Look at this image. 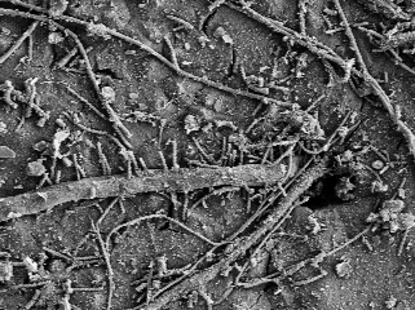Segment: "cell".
<instances>
[{"label":"cell","instance_id":"obj_3","mask_svg":"<svg viewBox=\"0 0 415 310\" xmlns=\"http://www.w3.org/2000/svg\"><path fill=\"white\" fill-rule=\"evenodd\" d=\"M203 31L229 43L242 93L291 100L294 60L289 43L275 26L265 24L234 0H217Z\"/></svg>","mask_w":415,"mask_h":310},{"label":"cell","instance_id":"obj_1","mask_svg":"<svg viewBox=\"0 0 415 310\" xmlns=\"http://www.w3.org/2000/svg\"><path fill=\"white\" fill-rule=\"evenodd\" d=\"M2 89L51 120L97 132L113 128L114 119L83 47L69 29L52 18L41 17L2 60Z\"/></svg>","mask_w":415,"mask_h":310},{"label":"cell","instance_id":"obj_5","mask_svg":"<svg viewBox=\"0 0 415 310\" xmlns=\"http://www.w3.org/2000/svg\"><path fill=\"white\" fill-rule=\"evenodd\" d=\"M40 18L16 10L2 9V60L30 34Z\"/></svg>","mask_w":415,"mask_h":310},{"label":"cell","instance_id":"obj_2","mask_svg":"<svg viewBox=\"0 0 415 310\" xmlns=\"http://www.w3.org/2000/svg\"><path fill=\"white\" fill-rule=\"evenodd\" d=\"M217 0H48L45 17L97 27L138 43L173 65L169 38L203 29Z\"/></svg>","mask_w":415,"mask_h":310},{"label":"cell","instance_id":"obj_4","mask_svg":"<svg viewBox=\"0 0 415 310\" xmlns=\"http://www.w3.org/2000/svg\"><path fill=\"white\" fill-rule=\"evenodd\" d=\"M256 17L275 27L297 31L300 26V0H234Z\"/></svg>","mask_w":415,"mask_h":310}]
</instances>
